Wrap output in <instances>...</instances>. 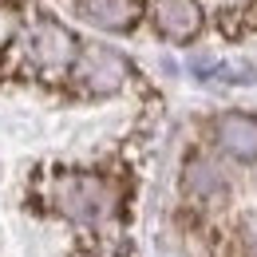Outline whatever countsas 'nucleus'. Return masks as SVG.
Returning a JSON list of instances; mask_svg holds the SVG:
<instances>
[{
    "label": "nucleus",
    "instance_id": "obj_6",
    "mask_svg": "<svg viewBox=\"0 0 257 257\" xmlns=\"http://www.w3.org/2000/svg\"><path fill=\"white\" fill-rule=\"evenodd\" d=\"M151 20L159 36H166L170 44H190L202 32V4L198 0H155Z\"/></svg>",
    "mask_w": 257,
    "mask_h": 257
},
{
    "label": "nucleus",
    "instance_id": "obj_1",
    "mask_svg": "<svg viewBox=\"0 0 257 257\" xmlns=\"http://www.w3.org/2000/svg\"><path fill=\"white\" fill-rule=\"evenodd\" d=\"M48 206L75 225H103L119 210V186L95 170H60L48 182Z\"/></svg>",
    "mask_w": 257,
    "mask_h": 257
},
{
    "label": "nucleus",
    "instance_id": "obj_5",
    "mask_svg": "<svg viewBox=\"0 0 257 257\" xmlns=\"http://www.w3.org/2000/svg\"><path fill=\"white\" fill-rule=\"evenodd\" d=\"M214 143L222 147L233 162H257V119L245 111H222L214 119Z\"/></svg>",
    "mask_w": 257,
    "mask_h": 257
},
{
    "label": "nucleus",
    "instance_id": "obj_4",
    "mask_svg": "<svg viewBox=\"0 0 257 257\" xmlns=\"http://www.w3.org/2000/svg\"><path fill=\"white\" fill-rule=\"evenodd\" d=\"M182 194L190 198L194 206L202 210H218L229 198V182H225V170L206 155H190L186 170H182Z\"/></svg>",
    "mask_w": 257,
    "mask_h": 257
},
{
    "label": "nucleus",
    "instance_id": "obj_7",
    "mask_svg": "<svg viewBox=\"0 0 257 257\" xmlns=\"http://www.w3.org/2000/svg\"><path fill=\"white\" fill-rule=\"evenodd\" d=\"M75 12L103 32H131L139 24V0H75Z\"/></svg>",
    "mask_w": 257,
    "mask_h": 257
},
{
    "label": "nucleus",
    "instance_id": "obj_3",
    "mask_svg": "<svg viewBox=\"0 0 257 257\" xmlns=\"http://www.w3.org/2000/svg\"><path fill=\"white\" fill-rule=\"evenodd\" d=\"M71 79H75L79 91H87V95H115L131 79V64L115 48L83 44L79 56H75V67H71Z\"/></svg>",
    "mask_w": 257,
    "mask_h": 257
},
{
    "label": "nucleus",
    "instance_id": "obj_2",
    "mask_svg": "<svg viewBox=\"0 0 257 257\" xmlns=\"http://www.w3.org/2000/svg\"><path fill=\"white\" fill-rule=\"evenodd\" d=\"M20 44H24V60L40 75H64L75 67V56H79V40L52 16H36Z\"/></svg>",
    "mask_w": 257,
    "mask_h": 257
}]
</instances>
